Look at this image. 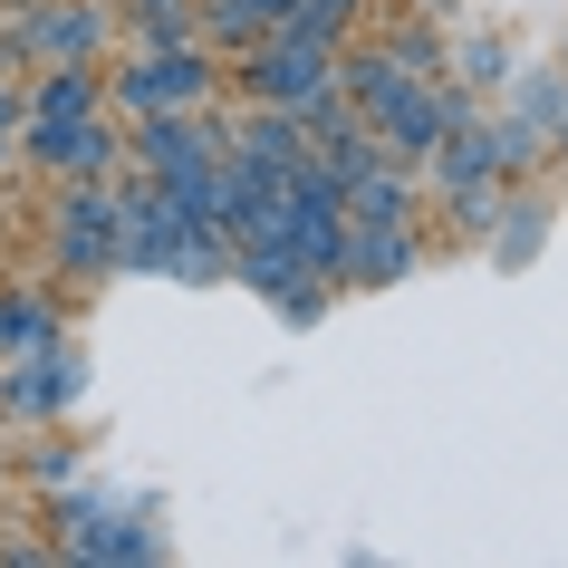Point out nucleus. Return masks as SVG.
<instances>
[{
  "instance_id": "nucleus-10",
  "label": "nucleus",
  "mask_w": 568,
  "mask_h": 568,
  "mask_svg": "<svg viewBox=\"0 0 568 568\" xmlns=\"http://www.w3.org/2000/svg\"><path fill=\"white\" fill-rule=\"evenodd\" d=\"M424 261V232H357L347 241V290H395Z\"/></svg>"
},
{
  "instance_id": "nucleus-17",
  "label": "nucleus",
  "mask_w": 568,
  "mask_h": 568,
  "mask_svg": "<svg viewBox=\"0 0 568 568\" xmlns=\"http://www.w3.org/2000/svg\"><path fill=\"white\" fill-rule=\"evenodd\" d=\"M0 164H10V125H0Z\"/></svg>"
},
{
  "instance_id": "nucleus-6",
  "label": "nucleus",
  "mask_w": 568,
  "mask_h": 568,
  "mask_svg": "<svg viewBox=\"0 0 568 568\" xmlns=\"http://www.w3.org/2000/svg\"><path fill=\"white\" fill-rule=\"evenodd\" d=\"M78 405V347H30V357H10L0 366V415H30V424H49V415H68Z\"/></svg>"
},
{
  "instance_id": "nucleus-15",
  "label": "nucleus",
  "mask_w": 568,
  "mask_h": 568,
  "mask_svg": "<svg viewBox=\"0 0 568 568\" xmlns=\"http://www.w3.org/2000/svg\"><path fill=\"white\" fill-rule=\"evenodd\" d=\"M395 59L415 68V78H444V39L434 30H395Z\"/></svg>"
},
{
  "instance_id": "nucleus-1",
  "label": "nucleus",
  "mask_w": 568,
  "mask_h": 568,
  "mask_svg": "<svg viewBox=\"0 0 568 568\" xmlns=\"http://www.w3.org/2000/svg\"><path fill=\"white\" fill-rule=\"evenodd\" d=\"M212 49L203 39H174V49H135V59L106 78V106H116L125 125L135 116H183V106H212Z\"/></svg>"
},
{
  "instance_id": "nucleus-16",
  "label": "nucleus",
  "mask_w": 568,
  "mask_h": 568,
  "mask_svg": "<svg viewBox=\"0 0 568 568\" xmlns=\"http://www.w3.org/2000/svg\"><path fill=\"white\" fill-rule=\"evenodd\" d=\"M261 10H270V20H290V10H300V0H261Z\"/></svg>"
},
{
  "instance_id": "nucleus-14",
  "label": "nucleus",
  "mask_w": 568,
  "mask_h": 568,
  "mask_svg": "<svg viewBox=\"0 0 568 568\" xmlns=\"http://www.w3.org/2000/svg\"><path fill=\"white\" fill-rule=\"evenodd\" d=\"M539 222H549V203H520V212H510V232L491 241V251H501V261H530V251H539Z\"/></svg>"
},
{
  "instance_id": "nucleus-9",
  "label": "nucleus",
  "mask_w": 568,
  "mask_h": 568,
  "mask_svg": "<svg viewBox=\"0 0 568 568\" xmlns=\"http://www.w3.org/2000/svg\"><path fill=\"white\" fill-rule=\"evenodd\" d=\"M106 106V78H97V59H78V68H39V88H30V116L39 125H78V116H97Z\"/></svg>"
},
{
  "instance_id": "nucleus-12",
  "label": "nucleus",
  "mask_w": 568,
  "mask_h": 568,
  "mask_svg": "<svg viewBox=\"0 0 568 568\" xmlns=\"http://www.w3.org/2000/svg\"><path fill=\"white\" fill-rule=\"evenodd\" d=\"M68 520H78L68 559H154V539L135 530V520H106V510H88V501H68Z\"/></svg>"
},
{
  "instance_id": "nucleus-4",
  "label": "nucleus",
  "mask_w": 568,
  "mask_h": 568,
  "mask_svg": "<svg viewBox=\"0 0 568 568\" xmlns=\"http://www.w3.org/2000/svg\"><path fill=\"white\" fill-rule=\"evenodd\" d=\"M10 59H39V68H78L106 49V0H20V20L0 39Z\"/></svg>"
},
{
  "instance_id": "nucleus-5",
  "label": "nucleus",
  "mask_w": 568,
  "mask_h": 568,
  "mask_svg": "<svg viewBox=\"0 0 568 568\" xmlns=\"http://www.w3.org/2000/svg\"><path fill=\"white\" fill-rule=\"evenodd\" d=\"M49 251H59L68 280H116V183H68Z\"/></svg>"
},
{
  "instance_id": "nucleus-13",
  "label": "nucleus",
  "mask_w": 568,
  "mask_h": 568,
  "mask_svg": "<svg viewBox=\"0 0 568 568\" xmlns=\"http://www.w3.org/2000/svg\"><path fill=\"white\" fill-rule=\"evenodd\" d=\"M347 20H357V0H300V10H290V30H308V39H347Z\"/></svg>"
},
{
  "instance_id": "nucleus-7",
  "label": "nucleus",
  "mask_w": 568,
  "mask_h": 568,
  "mask_svg": "<svg viewBox=\"0 0 568 568\" xmlns=\"http://www.w3.org/2000/svg\"><path fill=\"white\" fill-rule=\"evenodd\" d=\"M424 164H434V193H444V203H463V212H491V183H501V154H491V125H453L444 145L424 154Z\"/></svg>"
},
{
  "instance_id": "nucleus-11",
  "label": "nucleus",
  "mask_w": 568,
  "mask_h": 568,
  "mask_svg": "<svg viewBox=\"0 0 568 568\" xmlns=\"http://www.w3.org/2000/svg\"><path fill=\"white\" fill-rule=\"evenodd\" d=\"M30 347H59V300L0 290V357H30Z\"/></svg>"
},
{
  "instance_id": "nucleus-2",
  "label": "nucleus",
  "mask_w": 568,
  "mask_h": 568,
  "mask_svg": "<svg viewBox=\"0 0 568 568\" xmlns=\"http://www.w3.org/2000/svg\"><path fill=\"white\" fill-rule=\"evenodd\" d=\"M241 78H251L261 106H290V116H300L308 97L337 88V49H328V39H308V30H290V20H270V30L241 49Z\"/></svg>"
},
{
  "instance_id": "nucleus-3",
  "label": "nucleus",
  "mask_w": 568,
  "mask_h": 568,
  "mask_svg": "<svg viewBox=\"0 0 568 568\" xmlns=\"http://www.w3.org/2000/svg\"><path fill=\"white\" fill-rule=\"evenodd\" d=\"M10 145L30 154V164H49L59 183H116V174H125V116H116V106H97V116H78V125L20 116Z\"/></svg>"
},
{
  "instance_id": "nucleus-8",
  "label": "nucleus",
  "mask_w": 568,
  "mask_h": 568,
  "mask_svg": "<svg viewBox=\"0 0 568 568\" xmlns=\"http://www.w3.org/2000/svg\"><path fill=\"white\" fill-rule=\"evenodd\" d=\"M232 154H241V164H261V174H300L318 145H308V125L290 116V106H261L251 125H232Z\"/></svg>"
}]
</instances>
